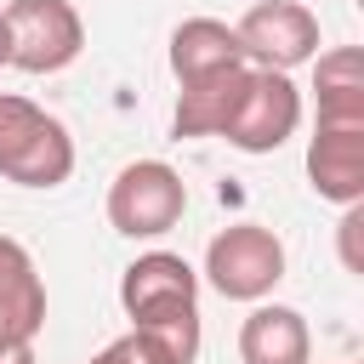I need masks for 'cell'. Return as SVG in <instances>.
<instances>
[{
	"mask_svg": "<svg viewBox=\"0 0 364 364\" xmlns=\"http://www.w3.org/2000/svg\"><path fill=\"white\" fill-rule=\"evenodd\" d=\"M0 176L17 188H63L74 176L68 125L17 91H0Z\"/></svg>",
	"mask_w": 364,
	"mask_h": 364,
	"instance_id": "obj_1",
	"label": "cell"
},
{
	"mask_svg": "<svg viewBox=\"0 0 364 364\" xmlns=\"http://www.w3.org/2000/svg\"><path fill=\"white\" fill-rule=\"evenodd\" d=\"M6 68L63 74L85 51V23L68 0H6Z\"/></svg>",
	"mask_w": 364,
	"mask_h": 364,
	"instance_id": "obj_2",
	"label": "cell"
},
{
	"mask_svg": "<svg viewBox=\"0 0 364 364\" xmlns=\"http://www.w3.org/2000/svg\"><path fill=\"white\" fill-rule=\"evenodd\" d=\"M205 279L228 301H262L284 279V245L262 222H233L205 245Z\"/></svg>",
	"mask_w": 364,
	"mask_h": 364,
	"instance_id": "obj_3",
	"label": "cell"
},
{
	"mask_svg": "<svg viewBox=\"0 0 364 364\" xmlns=\"http://www.w3.org/2000/svg\"><path fill=\"white\" fill-rule=\"evenodd\" d=\"M296 125H301V91H296V80L279 74V68H250V80H245V91L228 108V119H222L216 136L228 148H239V154H273V148H284L296 136Z\"/></svg>",
	"mask_w": 364,
	"mask_h": 364,
	"instance_id": "obj_4",
	"label": "cell"
},
{
	"mask_svg": "<svg viewBox=\"0 0 364 364\" xmlns=\"http://www.w3.org/2000/svg\"><path fill=\"white\" fill-rule=\"evenodd\" d=\"M188 210V182L165 159H131L108 182V222L125 239H159L182 222Z\"/></svg>",
	"mask_w": 364,
	"mask_h": 364,
	"instance_id": "obj_5",
	"label": "cell"
},
{
	"mask_svg": "<svg viewBox=\"0 0 364 364\" xmlns=\"http://www.w3.org/2000/svg\"><path fill=\"white\" fill-rule=\"evenodd\" d=\"M233 34H239L250 68H279V74H290V68H301L324 51L318 46V17L301 0H256L233 23Z\"/></svg>",
	"mask_w": 364,
	"mask_h": 364,
	"instance_id": "obj_6",
	"label": "cell"
},
{
	"mask_svg": "<svg viewBox=\"0 0 364 364\" xmlns=\"http://www.w3.org/2000/svg\"><path fill=\"white\" fill-rule=\"evenodd\" d=\"M119 307L131 324H154V318H176V313H199V273L176 256V250H148L119 273Z\"/></svg>",
	"mask_w": 364,
	"mask_h": 364,
	"instance_id": "obj_7",
	"label": "cell"
},
{
	"mask_svg": "<svg viewBox=\"0 0 364 364\" xmlns=\"http://www.w3.org/2000/svg\"><path fill=\"white\" fill-rule=\"evenodd\" d=\"M307 182L330 205L364 199V119H318L307 142Z\"/></svg>",
	"mask_w": 364,
	"mask_h": 364,
	"instance_id": "obj_8",
	"label": "cell"
},
{
	"mask_svg": "<svg viewBox=\"0 0 364 364\" xmlns=\"http://www.w3.org/2000/svg\"><path fill=\"white\" fill-rule=\"evenodd\" d=\"M239 358L245 364H307L313 358V330L296 307L256 301L250 318L239 324Z\"/></svg>",
	"mask_w": 364,
	"mask_h": 364,
	"instance_id": "obj_9",
	"label": "cell"
},
{
	"mask_svg": "<svg viewBox=\"0 0 364 364\" xmlns=\"http://www.w3.org/2000/svg\"><path fill=\"white\" fill-rule=\"evenodd\" d=\"M0 330L11 341H34L46 330V284L34 256L0 233Z\"/></svg>",
	"mask_w": 364,
	"mask_h": 364,
	"instance_id": "obj_10",
	"label": "cell"
},
{
	"mask_svg": "<svg viewBox=\"0 0 364 364\" xmlns=\"http://www.w3.org/2000/svg\"><path fill=\"white\" fill-rule=\"evenodd\" d=\"M245 63V46L233 34V23H216V17H188L171 28V74L176 85H193L205 74H222V68H239Z\"/></svg>",
	"mask_w": 364,
	"mask_h": 364,
	"instance_id": "obj_11",
	"label": "cell"
},
{
	"mask_svg": "<svg viewBox=\"0 0 364 364\" xmlns=\"http://www.w3.org/2000/svg\"><path fill=\"white\" fill-rule=\"evenodd\" d=\"M245 80H250V63H239V68H222V74H205V80L182 85V91H176L171 131H176V136H216V131H222V119H228V108H233V102H239V91H245Z\"/></svg>",
	"mask_w": 364,
	"mask_h": 364,
	"instance_id": "obj_12",
	"label": "cell"
},
{
	"mask_svg": "<svg viewBox=\"0 0 364 364\" xmlns=\"http://www.w3.org/2000/svg\"><path fill=\"white\" fill-rule=\"evenodd\" d=\"M318 119H364V57L358 46H330L313 57Z\"/></svg>",
	"mask_w": 364,
	"mask_h": 364,
	"instance_id": "obj_13",
	"label": "cell"
},
{
	"mask_svg": "<svg viewBox=\"0 0 364 364\" xmlns=\"http://www.w3.org/2000/svg\"><path fill=\"white\" fill-rule=\"evenodd\" d=\"M142 336V347L159 364H193L199 358V313H176V318H154V324H131Z\"/></svg>",
	"mask_w": 364,
	"mask_h": 364,
	"instance_id": "obj_14",
	"label": "cell"
},
{
	"mask_svg": "<svg viewBox=\"0 0 364 364\" xmlns=\"http://www.w3.org/2000/svg\"><path fill=\"white\" fill-rule=\"evenodd\" d=\"M85 364H159V358L142 347V336H136V330H125L119 341H108V347H102V353H91Z\"/></svg>",
	"mask_w": 364,
	"mask_h": 364,
	"instance_id": "obj_15",
	"label": "cell"
},
{
	"mask_svg": "<svg viewBox=\"0 0 364 364\" xmlns=\"http://www.w3.org/2000/svg\"><path fill=\"white\" fill-rule=\"evenodd\" d=\"M0 364H34V341H23V347H11V353H0Z\"/></svg>",
	"mask_w": 364,
	"mask_h": 364,
	"instance_id": "obj_16",
	"label": "cell"
},
{
	"mask_svg": "<svg viewBox=\"0 0 364 364\" xmlns=\"http://www.w3.org/2000/svg\"><path fill=\"white\" fill-rule=\"evenodd\" d=\"M11 347H23V341H11V336H6V330H0V353H11Z\"/></svg>",
	"mask_w": 364,
	"mask_h": 364,
	"instance_id": "obj_17",
	"label": "cell"
},
{
	"mask_svg": "<svg viewBox=\"0 0 364 364\" xmlns=\"http://www.w3.org/2000/svg\"><path fill=\"white\" fill-rule=\"evenodd\" d=\"M0 68H6V17H0Z\"/></svg>",
	"mask_w": 364,
	"mask_h": 364,
	"instance_id": "obj_18",
	"label": "cell"
}]
</instances>
